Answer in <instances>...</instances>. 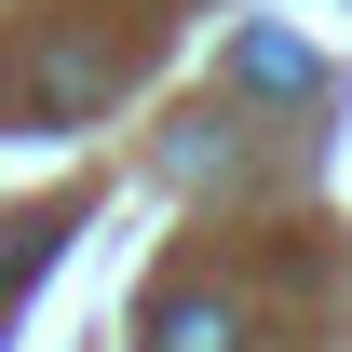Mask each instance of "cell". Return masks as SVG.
<instances>
[{"mask_svg":"<svg viewBox=\"0 0 352 352\" xmlns=\"http://www.w3.org/2000/svg\"><path fill=\"white\" fill-rule=\"evenodd\" d=\"M149 352H244V311H230V298H163Z\"/></svg>","mask_w":352,"mask_h":352,"instance_id":"6da1fadb","label":"cell"},{"mask_svg":"<svg viewBox=\"0 0 352 352\" xmlns=\"http://www.w3.org/2000/svg\"><path fill=\"white\" fill-rule=\"evenodd\" d=\"M54 244H68V217H14V230H0V311L28 298V271H41Z\"/></svg>","mask_w":352,"mask_h":352,"instance_id":"7a4b0ae2","label":"cell"},{"mask_svg":"<svg viewBox=\"0 0 352 352\" xmlns=\"http://www.w3.org/2000/svg\"><path fill=\"white\" fill-rule=\"evenodd\" d=\"M244 82H271V95H311V54H298V41H271V28H258V41H244Z\"/></svg>","mask_w":352,"mask_h":352,"instance_id":"3957f363","label":"cell"}]
</instances>
